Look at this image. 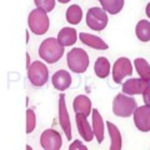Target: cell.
Masks as SVG:
<instances>
[{
    "label": "cell",
    "mask_w": 150,
    "mask_h": 150,
    "mask_svg": "<svg viewBox=\"0 0 150 150\" xmlns=\"http://www.w3.org/2000/svg\"><path fill=\"white\" fill-rule=\"evenodd\" d=\"M64 48L65 46L60 44L56 38H48L40 44L39 56L46 63L55 64L64 55Z\"/></svg>",
    "instance_id": "6da1fadb"
},
{
    "label": "cell",
    "mask_w": 150,
    "mask_h": 150,
    "mask_svg": "<svg viewBox=\"0 0 150 150\" xmlns=\"http://www.w3.org/2000/svg\"><path fill=\"white\" fill-rule=\"evenodd\" d=\"M138 104L133 96L121 93L118 94L112 100V112L119 118H129L137 110Z\"/></svg>",
    "instance_id": "7a4b0ae2"
},
{
    "label": "cell",
    "mask_w": 150,
    "mask_h": 150,
    "mask_svg": "<svg viewBox=\"0 0 150 150\" xmlns=\"http://www.w3.org/2000/svg\"><path fill=\"white\" fill-rule=\"evenodd\" d=\"M67 63L70 71L75 74H83L88 70L90 60H89L88 53L84 49L73 48L67 55Z\"/></svg>",
    "instance_id": "3957f363"
},
{
    "label": "cell",
    "mask_w": 150,
    "mask_h": 150,
    "mask_svg": "<svg viewBox=\"0 0 150 150\" xmlns=\"http://www.w3.org/2000/svg\"><path fill=\"white\" fill-rule=\"evenodd\" d=\"M28 25L31 33L35 35H44L46 31L49 30L50 26V19L48 13L43 9L35 8L31 10L29 16H28Z\"/></svg>",
    "instance_id": "277c9868"
},
{
    "label": "cell",
    "mask_w": 150,
    "mask_h": 150,
    "mask_svg": "<svg viewBox=\"0 0 150 150\" xmlns=\"http://www.w3.org/2000/svg\"><path fill=\"white\" fill-rule=\"evenodd\" d=\"M28 79L31 83V85H34L36 88L45 85L49 80L48 67L44 63L36 60V62L30 64V67L28 68Z\"/></svg>",
    "instance_id": "5b68a950"
},
{
    "label": "cell",
    "mask_w": 150,
    "mask_h": 150,
    "mask_svg": "<svg viewBox=\"0 0 150 150\" xmlns=\"http://www.w3.org/2000/svg\"><path fill=\"white\" fill-rule=\"evenodd\" d=\"M108 21H109L108 13L103 8L94 6L89 9L86 13V25L91 30H95V31L104 30L108 25Z\"/></svg>",
    "instance_id": "8992f818"
},
{
    "label": "cell",
    "mask_w": 150,
    "mask_h": 150,
    "mask_svg": "<svg viewBox=\"0 0 150 150\" xmlns=\"http://www.w3.org/2000/svg\"><path fill=\"white\" fill-rule=\"evenodd\" d=\"M130 75H133V63L130 62V59L125 58V56L116 59L111 70V76L114 83L121 84L124 79L126 76H130Z\"/></svg>",
    "instance_id": "52a82bcc"
},
{
    "label": "cell",
    "mask_w": 150,
    "mask_h": 150,
    "mask_svg": "<svg viewBox=\"0 0 150 150\" xmlns=\"http://www.w3.org/2000/svg\"><path fill=\"white\" fill-rule=\"evenodd\" d=\"M40 145L43 150H60L63 146L62 135L54 129H46L40 135Z\"/></svg>",
    "instance_id": "ba28073f"
},
{
    "label": "cell",
    "mask_w": 150,
    "mask_h": 150,
    "mask_svg": "<svg viewBox=\"0 0 150 150\" xmlns=\"http://www.w3.org/2000/svg\"><path fill=\"white\" fill-rule=\"evenodd\" d=\"M133 119H134V124L139 131H142V133L150 131V106L148 105L138 106L133 114Z\"/></svg>",
    "instance_id": "9c48e42d"
},
{
    "label": "cell",
    "mask_w": 150,
    "mask_h": 150,
    "mask_svg": "<svg viewBox=\"0 0 150 150\" xmlns=\"http://www.w3.org/2000/svg\"><path fill=\"white\" fill-rule=\"evenodd\" d=\"M59 123H60V126H62L67 139L70 140L73 138L71 123H70V116H69V112H68L67 101H65L64 94H60L59 95Z\"/></svg>",
    "instance_id": "30bf717a"
},
{
    "label": "cell",
    "mask_w": 150,
    "mask_h": 150,
    "mask_svg": "<svg viewBox=\"0 0 150 150\" xmlns=\"http://www.w3.org/2000/svg\"><path fill=\"white\" fill-rule=\"evenodd\" d=\"M149 81H145L140 78H130L126 81L123 83V86H121V90L126 95H138V94H142L144 90L148 88Z\"/></svg>",
    "instance_id": "8fae6325"
},
{
    "label": "cell",
    "mask_w": 150,
    "mask_h": 150,
    "mask_svg": "<svg viewBox=\"0 0 150 150\" xmlns=\"http://www.w3.org/2000/svg\"><path fill=\"white\" fill-rule=\"evenodd\" d=\"M91 128L94 131V137L96 138V142L101 144L105 138V123L98 109L91 110Z\"/></svg>",
    "instance_id": "7c38bea8"
},
{
    "label": "cell",
    "mask_w": 150,
    "mask_h": 150,
    "mask_svg": "<svg viewBox=\"0 0 150 150\" xmlns=\"http://www.w3.org/2000/svg\"><path fill=\"white\" fill-rule=\"evenodd\" d=\"M75 121H76V128H78V131L80 134L81 139L88 143L91 142L95 137H94L91 125L88 121V116H85L84 114H75Z\"/></svg>",
    "instance_id": "4fadbf2b"
},
{
    "label": "cell",
    "mask_w": 150,
    "mask_h": 150,
    "mask_svg": "<svg viewBox=\"0 0 150 150\" xmlns=\"http://www.w3.org/2000/svg\"><path fill=\"white\" fill-rule=\"evenodd\" d=\"M71 75L67 70H58L51 78V83H53L54 88L59 91H65L67 89H69L71 85Z\"/></svg>",
    "instance_id": "5bb4252c"
},
{
    "label": "cell",
    "mask_w": 150,
    "mask_h": 150,
    "mask_svg": "<svg viewBox=\"0 0 150 150\" xmlns=\"http://www.w3.org/2000/svg\"><path fill=\"white\" fill-rule=\"evenodd\" d=\"M79 39H80V41L84 45H88L95 50H108L109 49V45H108L101 38L89 34V33H80V34H79Z\"/></svg>",
    "instance_id": "9a60e30c"
},
{
    "label": "cell",
    "mask_w": 150,
    "mask_h": 150,
    "mask_svg": "<svg viewBox=\"0 0 150 150\" xmlns=\"http://www.w3.org/2000/svg\"><path fill=\"white\" fill-rule=\"evenodd\" d=\"M106 128L109 131V137H110V146L109 150H121L123 149V138H121V133L118 129L114 123L111 121H106Z\"/></svg>",
    "instance_id": "2e32d148"
},
{
    "label": "cell",
    "mask_w": 150,
    "mask_h": 150,
    "mask_svg": "<svg viewBox=\"0 0 150 150\" xmlns=\"http://www.w3.org/2000/svg\"><path fill=\"white\" fill-rule=\"evenodd\" d=\"M91 100L90 98L86 95H78L75 96V99L73 101V109L75 111V114H84L85 116L90 115L91 109Z\"/></svg>",
    "instance_id": "e0dca14e"
},
{
    "label": "cell",
    "mask_w": 150,
    "mask_h": 150,
    "mask_svg": "<svg viewBox=\"0 0 150 150\" xmlns=\"http://www.w3.org/2000/svg\"><path fill=\"white\" fill-rule=\"evenodd\" d=\"M78 31L75 28H70V26H65L63 28L62 30L58 33V36L56 39L59 40V43L64 45V46H70V45H74L78 40Z\"/></svg>",
    "instance_id": "ac0fdd59"
},
{
    "label": "cell",
    "mask_w": 150,
    "mask_h": 150,
    "mask_svg": "<svg viewBox=\"0 0 150 150\" xmlns=\"http://www.w3.org/2000/svg\"><path fill=\"white\" fill-rule=\"evenodd\" d=\"M94 71L99 79H105L110 75V62L105 56H100L95 60L94 64Z\"/></svg>",
    "instance_id": "d6986e66"
},
{
    "label": "cell",
    "mask_w": 150,
    "mask_h": 150,
    "mask_svg": "<svg viewBox=\"0 0 150 150\" xmlns=\"http://www.w3.org/2000/svg\"><path fill=\"white\" fill-rule=\"evenodd\" d=\"M135 35L142 43L150 41V21L149 20H140L135 26Z\"/></svg>",
    "instance_id": "ffe728a7"
},
{
    "label": "cell",
    "mask_w": 150,
    "mask_h": 150,
    "mask_svg": "<svg viewBox=\"0 0 150 150\" xmlns=\"http://www.w3.org/2000/svg\"><path fill=\"white\" fill-rule=\"evenodd\" d=\"M133 65L137 69V71L139 74V78L143 79L145 81L150 83V65L146 62V59L144 58H137L134 60Z\"/></svg>",
    "instance_id": "44dd1931"
},
{
    "label": "cell",
    "mask_w": 150,
    "mask_h": 150,
    "mask_svg": "<svg viewBox=\"0 0 150 150\" xmlns=\"http://www.w3.org/2000/svg\"><path fill=\"white\" fill-rule=\"evenodd\" d=\"M65 16H67V21L70 25H78L83 19V10L78 4H74V5H70L67 9V15Z\"/></svg>",
    "instance_id": "7402d4cb"
},
{
    "label": "cell",
    "mask_w": 150,
    "mask_h": 150,
    "mask_svg": "<svg viewBox=\"0 0 150 150\" xmlns=\"http://www.w3.org/2000/svg\"><path fill=\"white\" fill-rule=\"evenodd\" d=\"M100 4L101 8L110 15L119 14L124 8V0H100Z\"/></svg>",
    "instance_id": "603a6c76"
},
{
    "label": "cell",
    "mask_w": 150,
    "mask_h": 150,
    "mask_svg": "<svg viewBox=\"0 0 150 150\" xmlns=\"http://www.w3.org/2000/svg\"><path fill=\"white\" fill-rule=\"evenodd\" d=\"M36 126V115L33 109L26 110V134H31Z\"/></svg>",
    "instance_id": "cb8c5ba5"
},
{
    "label": "cell",
    "mask_w": 150,
    "mask_h": 150,
    "mask_svg": "<svg viewBox=\"0 0 150 150\" xmlns=\"http://www.w3.org/2000/svg\"><path fill=\"white\" fill-rule=\"evenodd\" d=\"M36 8L43 9L46 13H50L55 8V0H34Z\"/></svg>",
    "instance_id": "d4e9b609"
},
{
    "label": "cell",
    "mask_w": 150,
    "mask_h": 150,
    "mask_svg": "<svg viewBox=\"0 0 150 150\" xmlns=\"http://www.w3.org/2000/svg\"><path fill=\"white\" fill-rule=\"evenodd\" d=\"M69 150H88V148H86V145L83 144V142L76 139L69 145Z\"/></svg>",
    "instance_id": "484cf974"
},
{
    "label": "cell",
    "mask_w": 150,
    "mask_h": 150,
    "mask_svg": "<svg viewBox=\"0 0 150 150\" xmlns=\"http://www.w3.org/2000/svg\"><path fill=\"white\" fill-rule=\"evenodd\" d=\"M143 100H144V104L150 106V84L148 85V88L144 90L143 93Z\"/></svg>",
    "instance_id": "4316f807"
},
{
    "label": "cell",
    "mask_w": 150,
    "mask_h": 150,
    "mask_svg": "<svg viewBox=\"0 0 150 150\" xmlns=\"http://www.w3.org/2000/svg\"><path fill=\"white\" fill-rule=\"evenodd\" d=\"M145 14H146V16L150 19V3L146 5V8H145Z\"/></svg>",
    "instance_id": "83f0119b"
},
{
    "label": "cell",
    "mask_w": 150,
    "mask_h": 150,
    "mask_svg": "<svg viewBox=\"0 0 150 150\" xmlns=\"http://www.w3.org/2000/svg\"><path fill=\"white\" fill-rule=\"evenodd\" d=\"M30 67V55L26 53V69Z\"/></svg>",
    "instance_id": "f1b7e54d"
},
{
    "label": "cell",
    "mask_w": 150,
    "mask_h": 150,
    "mask_svg": "<svg viewBox=\"0 0 150 150\" xmlns=\"http://www.w3.org/2000/svg\"><path fill=\"white\" fill-rule=\"evenodd\" d=\"M58 1L62 4H68V3H70V0H58Z\"/></svg>",
    "instance_id": "f546056e"
},
{
    "label": "cell",
    "mask_w": 150,
    "mask_h": 150,
    "mask_svg": "<svg viewBox=\"0 0 150 150\" xmlns=\"http://www.w3.org/2000/svg\"><path fill=\"white\" fill-rule=\"evenodd\" d=\"M25 150H33V148L30 146V145H25Z\"/></svg>",
    "instance_id": "4dcf8cb0"
}]
</instances>
